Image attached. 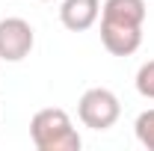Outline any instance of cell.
<instances>
[{
    "label": "cell",
    "mask_w": 154,
    "mask_h": 151,
    "mask_svg": "<svg viewBox=\"0 0 154 151\" xmlns=\"http://www.w3.org/2000/svg\"><path fill=\"white\" fill-rule=\"evenodd\" d=\"M30 139L38 151H80L83 145L71 116L59 107H45L30 119Z\"/></svg>",
    "instance_id": "1"
},
{
    "label": "cell",
    "mask_w": 154,
    "mask_h": 151,
    "mask_svg": "<svg viewBox=\"0 0 154 151\" xmlns=\"http://www.w3.org/2000/svg\"><path fill=\"white\" fill-rule=\"evenodd\" d=\"M98 18H101V0H62L59 6V21L71 33L92 30Z\"/></svg>",
    "instance_id": "4"
},
{
    "label": "cell",
    "mask_w": 154,
    "mask_h": 151,
    "mask_svg": "<svg viewBox=\"0 0 154 151\" xmlns=\"http://www.w3.org/2000/svg\"><path fill=\"white\" fill-rule=\"evenodd\" d=\"M77 116H80L83 128H89V131H110L122 116V104H119L116 92L104 89V86H92L80 95Z\"/></svg>",
    "instance_id": "2"
},
{
    "label": "cell",
    "mask_w": 154,
    "mask_h": 151,
    "mask_svg": "<svg viewBox=\"0 0 154 151\" xmlns=\"http://www.w3.org/2000/svg\"><path fill=\"white\" fill-rule=\"evenodd\" d=\"M145 15H148L145 0H104L101 6V21L122 27H142Z\"/></svg>",
    "instance_id": "6"
},
{
    "label": "cell",
    "mask_w": 154,
    "mask_h": 151,
    "mask_svg": "<svg viewBox=\"0 0 154 151\" xmlns=\"http://www.w3.org/2000/svg\"><path fill=\"white\" fill-rule=\"evenodd\" d=\"M134 86H136V92L142 95V98L154 101V59H148V62L139 65V71L134 77Z\"/></svg>",
    "instance_id": "8"
},
{
    "label": "cell",
    "mask_w": 154,
    "mask_h": 151,
    "mask_svg": "<svg viewBox=\"0 0 154 151\" xmlns=\"http://www.w3.org/2000/svg\"><path fill=\"white\" fill-rule=\"evenodd\" d=\"M134 133H136V139H139V145H142V148L154 151V107L136 116V122H134Z\"/></svg>",
    "instance_id": "7"
},
{
    "label": "cell",
    "mask_w": 154,
    "mask_h": 151,
    "mask_svg": "<svg viewBox=\"0 0 154 151\" xmlns=\"http://www.w3.org/2000/svg\"><path fill=\"white\" fill-rule=\"evenodd\" d=\"M36 45V30L24 18H3L0 21V59L3 62H21L30 57Z\"/></svg>",
    "instance_id": "3"
},
{
    "label": "cell",
    "mask_w": 154,
    "mask_h": 151,
    "mask_svg": "<svg viewBox=\"0 0 154 151\" xmlns=\"http://www.w3.org/2000/svg\"><path fill=\"white\" fill-rule=\"evenodd\" d=\"M101 45L113 57H131L142 45V27H122V24L101 21Z\"/></svg>",
    "instance_id": "5"
}]
</instances>
